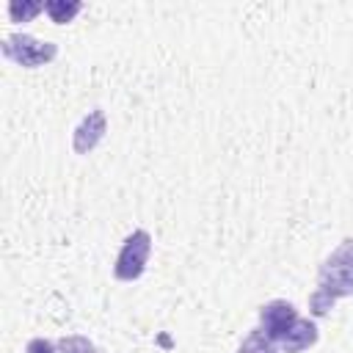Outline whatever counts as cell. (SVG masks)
<instances>
[{
  "label": "cell",
  "instance_id": "3957f363",
  "mask_svg": "<svg viewBox=\"0 0 353 353\" xmlns=\"http://www.w3.org/2000/svg\"><path fill=\"white\" fill-rule=\"evenodd\" d=\"M149 254H152V234L146 229H135L124 240V245H121V251L116 256L113 276L119 281H135V279H141L143 270H146V265H149Z\"/></svg>",
  "mask_w": 353,
  "mask_h": 353
},
{
  "label": "cell",
  "instance_id": "30bf717a",
  "mask_svg": "<svg viewBox=\"0 0 353 353\" xmlns=\"http://www.w3.org/2000/svg\"><path fill=\"white\" fill-rule=\"evenodd\" d=\"M39 11H44V3H11V6H8L11 22H28V19H33Z\"/></svg>",
  "mask_w": 353,
  "mask_h": 353
},
{
  "label": "cell",
  "instance_id": "ba28073f",
  "mask_svg": "<svg viewBox=\"0 0 353 353\" xmlns=\"http://www.w3.org/2000/svg\"><path fill=\"white\" fill-rule=\"evenodd\" d=\"M237 353H279V347H276V342L268 339L259 328H254V331L240 342V350H237Z\"/></svg>",
  "mask_w": 353,
  "mask_h": 353
},
{
  "label": "cell",
  "instance_id": "7c38bea8",
  "mask_svg": "<svg viewBox=\"0 0 353 353\" xmlns=\"http://www.w3.org/2000/svg\"><path fill=\"white\" fill-rule=\"evenodd\" d=\"M25 353H58V342L44 339V336H33V339L25 345Z\"/></svg>",
  "mask_w": 353,
  "mask_h": 353
},
{
  "label": "cell",
  "instance_id": "7a4b0ae2",
  "mask_svg": "<svg viewBox=\"0 0 353 353\" xmlns=\"http://www.w3.org/2000/svg\"><path fill=\"white\" fill-rule=\"evenodd\" d=\"M3 55L25 69H36L44 66L50 61H55L58 55V44L52 41H39L30 33H11L3 39Z\"/></svg>",
  "mask_w": 353,
  "mask_h": 353
},
{
  "label": "cell",
  "instance_id": "277c9868",
  "mask_svg": "<svg viewBox=\"0 0 353 353\" xmlns=\"http://www.w3.org/2000/svg\"><path fill=\"white\" fill-rule=\"evenodd\" d=\"M298 323V309L290 303V301H268L262 309H259V331L273 339V342H284L287 334L292 331V325Z\"/></svg>",
  "mask_w": 353,
  "mask_h": 353
},
{
  "label": "cell",
  "instance_id": "5b68a950",
  "mask_svg": "<svg viewBox=\"0 0 353 353\" xmlns=\"http://www.w3.org/2000/svg\"><path fill=\"white\" fill-rule=\"evenodd\" d=\"M105 132H108V119H105V113H102L99 108H94V110L77 124V130H74V135H72V149H74L77 154H88V152L105 138Z\"/></svg>",
  "mask_w": 353,
  "mask_h": 353
},
{
  "label": "cell",
  "instance_id": "9c48e42d",
  "mask_svg": "<svg viewBox=\"0 0 353 353\" xmlns=\"http://www.w3.org/2000/svg\"><path fill=\"white\" fill-rule=\"evenodd\" d=\"M58 350L61 353H99L97 345L88 336H80V334H72V336L58 339Z\"/></svg>",
  "mask_w": 353,
  "mask_h": 353
},
{
  "label": "cell",
  "instance_id": "52a82bcc",
  "mask_svg": "<svg viewBox=\"0 0 353 353\" xmlns=\"http://www.w3.org/2000/svg\"><path fill=\"white\" fill-rule=\"evenodd\" d=\"M80 8H83V3H77V0H47V3H44V11L50 14V19H52L55 25L72 22V19L80 14Z\"/></svg>",
  "mask_w": 353,
  "mask_h": 353
},
{
  "label": "cell",
  "instance_id": "6da1fadb",
  "mask_svg": "<svg viewBox=\"0 0 353 353\" xmlns=\"http://www.w3.org/2000/svg\"><path fill=\"white\" fill-rule=\"evenodd\" d=\"M317 290L331 301L353 295V240H342L317 270Z\"/></svg>",
  "mask_w": 353,
  "mask_h": 353
},
{
  "label": "cell",
  "instance_id": "8992f818",
  "mask_svg": "<svg viewBox=\"0 0 353 353\" xmlns=\"http://www.w3.org/2000/svg\"><path fill=\"white\" fill-rule=\"evenodd\" d=\"M317 339H320L317 323L309 320V317H298V323L292 325V331H290L287 339L281 342V350H284V353H303L306 347L317 345Z\"/></svg>",
  "mask_w": 353,
  "mask_h": 353
},
{
  "label": "cell",
  "instance_id": "8fae6325",
  "mask_svg": "<svg viewBox=\"0 0 353 353\" xmlns=\"http://www.w3.org/2000/svg\"><path fill=\"white\" fill-rule=\"evenodd\" d=\"M309 309H312L314 317H323V314H328V312L334 309V301H331L328 295H323L320 290H314V292L309 295Z\"/></svg>",
  "mask_w": 353,
  "mask_h": 353
}]
</instances>
